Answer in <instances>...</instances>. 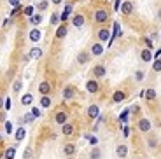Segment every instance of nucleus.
<instances>
[{
  "instance_id": "nucleus-1",
  "label": "nucleus",
  "mask_w": 161,
  "mask_h": 159,
  "mask_svg": "<svg viewBox=\"0 0 161 159\" xmlns=\"http://www.w3.org/2000/svg\"><path fill=\"white\" fill-rule=\"evenodd\" d=\"M109 19V14H107V11H103V9H98L96 12H95V21L96 23H105Z\"/></svg>"
},
{
  "instance_id": "nucleus-2",
  "label": "nucleus",
  "mask_w": 161,
  "mask_h": 159,
  "mask_svg": "<svg viewBox=\"0 0 161 159\" xmlns=\"http://www.w3.org/2000/svg\"><path fill=\"white\" fill-rule=\"evenodd\" d=\"M98 114H100L98 105H91V107L88 108V116H89L91 119H96V117H98Z\"/></svg>"
},
{
  "instance_id": "nucleus-3",
  "label": "nucleus",
  "mask_w": 161,
  "mask_h": 159,
  "mask_svg": "<svg viewBox=\"0 0 161 159\" xmlns=\"http://www.w3.org/2000/svg\"><path fill=\"white\" fill-rule=\"evenodd\" d=\"M93 75L98 77V79L103 77V75H105V66H103V65H96V66L93 68Z\"/></svg>"
},
{
  "instance_id": "nucleus-4",
  "label": "nucleus",
  "mask_w": 161,
  "mask_h": 159,
  "mask_svg": "<svg viewBox=\"0 0 161 159\" xmlns=\"http://www.w3.org/2000/svg\"><path fill=\"white\" fill-rule=\"evenodd\" d=\"M39 91H40V95H44V96H46V95H48L49 91H51L49 82H46V81H44V82H40V84H39Z\"/></svg>"
},
{
  "instance_id": "nucleus-5",
  "label": "nucleus",
  "mask_w": 161,
  "mask_h": 159,
  "mask_svg": "<svg viewBox=\"0 0 161 159\" xmlns=\"http://www.w3.org/2000/svg\"><path fill=\"white\" fill-rule=\"evenodd\" d=\"M86 89L89 91V93H96V91H98V82L96 81H88Z\"/></svg>"
},
{
  "instance_id": "nucleus-6",
  "label": "nucleus",
  "mask_w": 161,
  "mask_h": 159,
  "mask_svg": "<svg viewBox=\"0 0 161 159\" xmlns=\"http://www.w3.org/2000/svg\"><path fill=\"white\" fill-rule=\"evenodd\" d=\"M139 129H140V131H149V129H151V122H149L147 119H140V121H139Z\"/></svg>"
},
{
  "instance_id": "nucleus-7",
  "label": "nucleus",
  "mask_w": 161,
  "mask_h": 159,
  "mask_svg": "<svg viewBox=\"0 0 161 159\" xmlns=\"http://www.w3.org/2000/svg\"><path fill=\"white\" fill-rule=\"evenodd\" d=\"M63 152H65V156H72V154H75V145H74V143H67V145L63 147Z\"/></svg>"
},
{
  "instance_id": "nucleus-8",
  "label": "nucleus",
  "mask_w": 161,
  "mask_h": 159,
  "mask_svg": "<svg viewBox=\"0 0 161 159\" xmlns=\"http://www.w3.org/2000/svg\"><path fill=\"white\" fill-rule=\"evenodd\" d=\"M54 121H56L58 124H65V122H67V114H65V112H58L56 116H54Z\"/></svg>"
},
{
  "instance_id": "nucleus-9",
  "label": "nucleus",
  "mask_w": 161,
  "mask_h": 159,
  "mask_svg": "<svg viewBox=\"0 0 161 159\" xmlns=\"http://www.w3.org/2000/svg\"><path fill=\"white\" fill-rule=\"evenodd\" d=\"M133 11V4L131 2H124V4H121V12L123 14H130Z\"/></svg>"
},
{
  "instance_id": "nucleus-10",
  "label": "nucleus",
  "mask_w": 161,
  "mask_h": 159,
  "mask_svg": "<svg viewBox=\"0 0 161 159\" xmlns=\"http://www.w3.org/2000/svg\"><path fill=\"white\" fill-rule=\"evenodd\" d=\"M74 95H75V91H74V87H65V91H63V96H65V100H70V98H74Z\"/></svg>"
},
{
  "instance_id": "nucleus-11",
  "label": "nucleus",
  "mask_w": 161,
  "mask_h": 159,
  "mask_svg": "<svg viewBox=\"0 0 161 159\" xmlns=\"http://www.w3.org/2000/svg\"><path fill=\"white\" fill-rule=\"evenodd\" d=\"M40 56H42V49H40V47H32L30 58H32V60H37V58H40Z\"/></svg>"
},
{
  "instance_id": "nucleus-12",
  "label": "nucleus",
  "mask_w": 161,
  "mask_h": 159,
  "mask_svg": "<svg viewBox=\"0 0 161 159\" xmlns=\"http://www.w3.org/2000/svg\"><path fill=\"white\" fill-rule=\"evenodd\" d=\"M91 53H93L95 56H100V54L103 53V45H102V44H95L93 47H91Z\"/></svg>"
},
{
  "instance_id": "nucleus-13",
  "label": "nucleus",
  "mask_w": 161,
  "mask_h": 159,
  "mask_svg": "<svg viewBox=\"0 0 161 159\" xmlns=\"http://www.w3.org/2000/svg\"><path fill=\"white\" fill-rule=\"evenodd\" d=\"M72 23H74V26H82L84 25V18L81 16V14H77V16H74V19H72Z\"/></svg>"
},
{
  "instance_id": "nucleus-14",
  "label": "nucleus",
  "mask_w": 161,
  "mask_h": 159,
  "mask_svg": "<svg viewBox=\"0 0 161 159\" xmlns=\"http://www.w3.org/2000/svg\"><path fill=\"white\" fill-rule=\"evenodd\" d=\"M77 61H79L81 65L88 63V61H89V54H88V53H79V56H77Z\"/></svg>"
},
{
  "instance_id": "nucleus-15",
  "label": "nucleus",
  "mask_w": 161,
  "mask_h": 159,
  "mask_svg": "<svg viewBox=\"0 0 161 159\" xmlns=\"http://www.w3.org/2000/svg\"><path fill=\"white\" fill-rule=\"evenodd\" d=\"M118 156L119 157H126V154H128V147L126 145H118Z\"/></svg>"
},
{
  "instance_id": "nucleus-16",
  "label": "nucleus",
  "mask_w": 161,
  "mask_h": 159,
  "mask_svg": "<svg viewBox=\"0 0 161 159\" xmlns=\"http://www.w3.org/2000/svg\"><path fill=\"white\" fill-rule=\"evenodd\" d=\"M140 58H142L144 61H151V60H152V54H151L149 49H144V51L140 53Z\"/></svg>"
},
{
  "instance_id": "nucleus-17",
  "label": "nucleus",
  "mask_w": 161,
  "mask_h": 159,
  "mask_svg": "<svg viewBox=\"0 0 161 159\" xmlns=\"http://www.w3.org/2000/svg\"><path fill=\"white\" fill-rule=\"evenodd\" d=\"M30 23H32V25H40V23H42V16L40 14H33L32 18H30Z\"/></svg>"
},
{
  "instance_id": "nucleus-18",
  "label": "nucleus",
  "mask_w": 161,
  "mask_h": 159,
  "mask_svg": "<svg viewBox=\"0 0 161 159\" xmlns=\"http://www.w3.org/2000/svg\"><path fill=\"white\" fill-rule=\"evenodd\" d=\"M40 107H44V108H49V107H51L49 96H42V98H40Z\"/></svg>"
},
{
  "instance_id": "nucleus-19",
  "label": "nucleus",
  "mask_w": 161,
  "mask_h": 159,
  "mask_svg": "<svg viewBox=\"0 0 161 159\" xmlns=\"http://www.w3.org/2000/svg\"><path fill=\"white\" fill-rule=\"evenodd\" d=\"M32 101H33V96H32L30 93H28V95H23V98H21V103H23V105H30Z\"/></svg>"
},
{
  "instance_id": "nucleus-20",
  "label": "nucleus",
  "mask_w": 161,
  "mask_h": 159,
  "mask_svg": "<svg viewBox=\"0 0 161 159\" xmlns=\"http://www.w3.org/2000/svg\"><path fill=\"white\" fill-rule=\"evenodd\" d=\"M65 35H67V26H65V25H61V26L56 30V37H58V39H63Z\"/></svg>"
},
{
  "instance_id": "nucleus-21",
  "label": "nucleus",
  "mask_w": 161,
  "mask_h": 159,
  "mask_svg": "<svg viewBox=\"0 0 161 159\" xmlns=\"http://www.w3.org/2000/svg\"><path fill=\"white\" fill-rule=\"evenodd\" d=\"M30 40H32V42L40 40V32H39V30H32V32H30Z\"/></svg>"
},
{
  "instance_id": "nucleus-22",
  "label": "nucleus",
  "mask_w": 161,
  "mask_h": 159,
  "mask_svg": "<svg viewBox=\"0 0 161 159\" xmlns=\"http://www.w3.org/2000/svg\"><path fill=\"white\" fill-rule=\"evenodd\" d=\"M25 135H26V131H25V128H19V129L16 131V140H18V142H21L23 138H25Z\"/></svg>"
},
{
  "instance_id": "nucleus-23",
  "label": "nucleus",
  "mask_w": 161,
  "mask_h": 159,
  "mask_svg": "<svg viewBox=\"0 0 161 159\" xmlns=\"http://www.w3.org/2000/svg\"><path fill=\"white\" fill-rule=\"evenodd\" d=\"M102 157V152H100V149H93V150H91V154H89V159H100Z\"/></svg>"
},
{
  "instance_id": "nucleus-24",
  "label": "nucleus",
  "mask_w": 161,
  "mask_h": 159,
  "mask_svg": "<svg viewBox=\"0 0 161 159\" xmlns=\"http://www.w3.org/2000/svg\"><path fill=\"white\" fill-rule=\"evenodd\" d=\"M123 100H124V93H123V91H116V93H114V101L119 103Z\"/></svg>"
},
{
  "instance_id": "nucleus-25",
  "label": "nucleus",
  "mask_w": 161,
  "mask_h": 159,
  "mask_svg": "<svg viewBox=\"0 0 161 159\" xmlns=\"http://www.w3.org/2000/svg\"><path fill=\"white\" fill-rule=\"evenodd\" d=\"M144 96H145V100H154L156 98V91L154 89H147L144 93Z\"/></svg>"
},
{
  "instance_id": "nucleus-26",
  "label": "nucleus",
  "mask_w": 161,
  "mask_h": 159,
  "mask_svg": "<svg viewBox=\"0 0 161 159\" xmlns=\"http://www.w3.org/2000/svg\"><path fill=\"white\" fill-rule=\"evenodd\" d=\"M14 156H16V149H14V147H9V149L5 150V159H14Z\"/></svg>"
},
{
  "instance_id": "nucleus-27",
  "label": "nucleus",
  "mask_w": 161,
  "mask_h": 159,
  "mask_svg": "<svg viewBox=\"0 0 161 159\" xmlns=\"http://www.w3.org/2000/svg\"><path fill=\"white\" fill-rule=\"evenodd\" d=\"M72 133H74L72 124H63V135H72Z\"/></svg>"
},
{
  "instance_id": "nucleus-28",
  "label": "nucleus",
  "mask_w": 161,
  "mask_h": 159,
  "mask_svg": "<svg viewBox=\"0 0 161 159\" xmlns=\"http://www.w3.org/2000/svg\"><path fill=\"white\" fill-rule=\"evenodd\" d=\"M98 39H100V40H107V39H109V30H105V28L100 30V32H98Z\"/></svg>"
},
{
  "instance_id": "nucleus-29",
  "label": "nucleus",
  "mask_w": 161,
  "mask_h": 159,
  "mask_svg": "<svg viewBox=\"0 0 161 159\" xmlns=\"http://www.w3.org/2000/svg\"><path fill=\"white\" fill-rule=\"evenodd\" d=\"M70 11H72V5H67V7H65V12L61 14V21H65V19L68 18V14H70Z\"/></svg>"
},
{
  "instance_id": "nucleus-30",
  "label": "nucleus",
  "mask_w": 161,
  "mask_h": 159,
  "mask_svg": "<svg viewBox=\"0 0 161 159\" xmlns=\"http://www.w3.org/2000/svg\"><path fill=\"white\" fill-rule=\"evenodd\" d=\"M152 70L154 72H161V60H158V61L152 63Z\"/></svg>"
},
{
  "instance_id": "nucleus-31",
  "label": "nucleus",
  "mask_w": 161,
  "mask_h": 159,
  "mask_svg": "<svg viewBox=\"0 0 161 159\" xmlns=\"http://www.w3.org/2000/svg\"><path fill=\"white\" fill-rule=\"evenodd\" d=\"M12 89H14V93H19V89H21V81H19V79H18V81H14Z\"/></svg>"
},
{
  "instance_id": "nucleus-32",
  "label": "nucleus",
  "mask_w": 161,
  "mask_h": 159,
  "mask_svg": "<svg viewBox=\"0 0 161 159\" xmlns=\"http://www.w3.org/2000/svg\"><path fill=\"white\" fill-rule=\"evenodd\" d=\"M23 12H25L26 16H30V18H32V16H33V7H32V5H28V7H25V11H23Z\"/></svg>"
},
{
  "instance_id": "nucleus-33",
  "label": "nucleus",
  "mask_w": 161,
  "mask_h": 159,
  "mask_svg": "<svg viewBox=\"0 0 161 159\" xmlns=\"http://www.w3.org/2000/svg\"><path fill=\"white\" fill-rule=\"evenodd\" d=\"M128 114H130V110H124V112L121 114V117H119L121 122H126V121H128Z\"/></svg>"
},
{
  "instance_id": "nucleus-34",
  "label": "nucleus",
  "mask_w": 161,
  "mask_h": 159,
  "mask_svg": "<svg viewBox=\"0 0 161 159\" xmlns=\"http://www.w3.org/2000/svg\"><path fill=\"white\" fill-rule=\"evenodd\" d=\"M58 21H60V16H58V14L54 12V14L51 16V23H53V25H56V23H58Z\"/></svg>"
},
{
  "instance_id": "nucleus-35",
  "label": "nucleus",
  "mask_w": 161,
  "mask_h": 159,
  "mask_svg": "<svg viewBox=\"0 0 161 159\" xmlns=\"http://www.w3.org/2000/svg\"><path fill=\"white\" fill-rule=\"evenodd\" d=\"M37 7H39V9H40V11H44V9H46V7H48V0H42V2H40V4H39V5H37Z\"/></svg>"
},
{
  "instance_id": "nucleus-36",
  "label": "nucleus",
  "mask_w": 161,
  "mask_h": 159,
  "mask_svg": "<svg viewBox=\"0 0 161 159\" xmlns=\"http://www.w3.org/2000/svg\"><path fill=\"white\" fill-rule=\"evenodd\" d=\"M135 79H137V81H142V79H144V72H140V70H139V72L135 74Z\"/></svg>"
},
{
  "instance_id": "nucleus-37",
  "label": "nucleus",
  "mask_w": 161,
  "mask_h": 159,
  "mask_svg": "<svg viewBox=\"0 0 161 159\" xmlns=\"http://www.w3.org/2000/svg\"><path fill=\"white\" fill-rule=\"evenodd\" d=\"M33 119H35V117L32 116V114H26V116H25V122H32Z\"/></svg>"
},
{
  "instance_id": "nucleus-38",
  "label": "nucleus",
  "mask_w": 161,
  "mask_h": 159,
  "mask_svg": "<svg viewBox=\"0 0 161 159\" xmlns=\"http://www.w3.org/2000/svg\"><path fill=\"white\" fill-rule=\"evenodd\" d=\"M5 131H7V133H12V124H11V122H5Z\"/></svg>"
},
{
  "instance_id": "nucleus-39",
  "label": "nucleus",
  "mask_w": 161,
  "mask_h": 159,
  "mask_svg": "<svg viewBox=\"0 0 161 159\" xmlns=\"http://www.w3.org/2000/svg\"><path fill=\"white\" fill-rule=\"evenodd\" d=\"M9 4H11L12 7H19V0H9Z\"/></svg>"
},
{
  "instance_id": "nucleus-40",
  "label": "nucleus",
  "mask_w": 161,
  "mask_h": 159,
  "mask_svg": "<svg viewBox=\"0 0 161 159\" xmlns=\"http://www.w3.org/2000/svg\"><path fill=\"white\" fill-rule=\"evenodd\" d=\"M32 116H33V117H39V116H40V110H39V108H33V110H32Z\"/></svg>"
},
{
  "instance_id": "nucleus-41",
  "label": "nucleus",
  "mask_w": 161,
  "mask_h": 159,
  "mask_svg": "<svg viewBox=\"0 0 161 159\" xmlns=\"http://www.w3.org/2000/svg\"><path fill=\"white\" fill-rule=\"evenodd\" d=\"M30 156H32V149H26L25 150V159H30Z\"/></svg>"
},
{
  "instance_id": "nucleus-42",
  "label": "nucleus",
  "mask_w": 161,
  "mask_h": 159,
  "mask_svg": "<svg viewBox=\"0 0 161 159\" xmlns=\"http://www.w3.org/2000/svg\"><path fill=\"white\" fill-rule=\"evenodd\" d=\"M123 135H124V136H130V128H128V126H124V129H123Z\"/></svg>"
},
{
  "instance_id": "nucleus-43",
  "label": "nucleus",
  "mask_w": 161,
  "mask_h": 159,
  "mask_svg": "<svg viewBox=\"0 0 161 159\" xmlns=\"http://www.w3.org/2000/svg\"><path fill=\"white\" fill-rule=\"evenodd\" d=\"M114 9H116V11L121 9V0H116V5H114Z\"/></svg>"
},
{
  "instance_id": "nucleus-44",
  "label": "nucleus",
  "mask_w": 161,
  "mask_h": 159,
  "mask_svg": "<svg viewBox=\"0 0 161 159\" xmlns=\"http://www.w3.org/2000/svg\"><path fill=\"white\" fill-rule=\"evenodd\" d=\"M145 45H147V49H149V47H152V42H151V39H145Z\"/></svg>"
},
{
  "instance_id": "nucleus-45",
  "label": "nucleus",
  "mask_w": 161,
  "mask_h": 159,
  "mask_svg": "<svg viewBox=\"0 0 161 159\" xmlns=\"http://www.w3.org/2000/svg\"><path fill=\"white\" fill-rule=\"evenodd\" d=\"M88 138H89V142H91V143H93V145L96 143V138H95V136H88Z\"/></svg>"
},
{
  "instance_id": "nucleus-46",
  "label": "nucleus",
  "mask_w": 161,
  "mask_h": 159,
  "mask_svg": "<svg viewBox=\"0 0 161 159\" xmlns=\"http://www.w3.org/2000/svg\"><path fill=\"white\" fill-rule=\"evenodd\" d=\"M2 105H4V100H2V98H0V108H2Z\"/></svg>"
},
{
  "instance_id": "nucleus-47",
  "label": "nucleus",
  "mask_w": 161,
  "mask_h": 159,
  "mask_svg": "<svg viewBox=\"0 0 161 159\" xmlns=\"http://www.w3.org/2000/svg\"><path fill=\"white\" fill-rule=\"evenodd\" d=\"M53 2H54V4H60V2H61V0H53Z\"/></svg>"
},
{
  "instance_id": "nucleus-48",
  "label": "nucleus",
  "mask_w": 161,
  "mask_h": 159,
  "mask_svg": "<svg viewBox=\"0 0 161 159\" xmlns=\"http://www.w3.org/2000/svg\"><path fill=\"white\" fill-rule=\"evenodd\" d=\"M158 16H159V19H161V9H159V12H158Z\"/></svg>"
},
{
  "instance_id": "nucleus-49",
  "label": "nucleus",
  "mask_w": 161,
  "mask_h": 159,
  "mask_svg": "<svg viewBox=\"0 0 161 159\" xmlns=\"http://www.w3.org/2000/svg\"><path fill=\"white\" fill-rule=\"evenodd\" d=\"M0 140H2V138H0Z\"/></svg>"
}]
</instances>
